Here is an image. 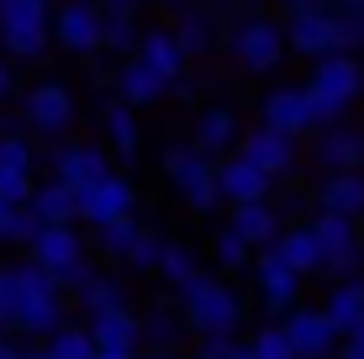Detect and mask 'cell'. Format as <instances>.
<instances>
[{
	"mask_svg": "<svg viewBox=\"0 0 364 359\" xmlns=\"http://www.w3.org/2000/svg\"><path fill=\"white\" fill-rule=\"evenodd\" d=\"M306 95H311V132L343 122L348 106L364 95V58L354 53V48H333V53L311 58Z\"/></svg>",
	"mask_w": 364,
	"mask_h": 359,
	"instance_id": "1",
	"label": "cell"
},
{
	"mask_svg": "<svg viewBox=\"0 0 364 359\" xmlns=\"http://www.w3.org/2000/svg\"><path fill=\"white\" fill-rule=\"evenodd\" d=\"M174 301H180V312H185V328L196 333H237L243 328V312H248V301L237 296L222 275H191L185 286H174Z\"/></svg>",
	"mask_w": 364,
	"mask_h": 359,
	"instance_id": "2",
	"label": "cell"
},
{
	"mask_svg": "<svg viewBox=\"0 0 364 359\" xmlns=\"http://www.w3.org/2000/svg\"><path fill=\"white\" fill-rule=\"evenodd\" d=\"M27 259H37V264L53 275V286L74 296V286H80L85 275H90V243H85L80 222H43V232L27 243Z\"/></svg>",
	"mask_w": 364,
	"mask_h": 359,
	"instance_id": "3",
	"label": "cell"
},
{
	"mask_svg": "<svg viewBox=\"0 0 364 359\" xmlns=\"http://www.w3.org/2000/svg\"><path fill=\"white\" fill-rule=\"evenodd\" d=\"M222 48L232 53V64L243 74H274L285 64V21L280 16H264V11H254V16L232 21L228 32H222Z\"/></svg>",
	"mask_w": 364,
	"mask_h": 359,
	"instance_id": "4",
	"label": "cell"
},
{
	"mask_svg": "<svg viewBox=\"0 0 364 359\" xmlns=\"http://www.w3.org/2000/svg\"><path fill=\"white\" fill-rule=\"evenodd\" d=\"M164 180H169V191L185 201L191 217H211L222 206V195H217V159H211L206 148H196V143H174L164 154Z\"/></svg>",
	"mask_w": 364,
	"mask_h": 359,
	"instance_id": "5",
	"label": "cell"
},
{
	"mask_svg": "<svg viewBox=\"0 0 364 359\" xmlns=\"http://www.w3.org/2000/svg\"><path fill=\"white\" fill-rule=\"evenodd\" d=\"M53 43V0H0V48L11 58H43Z\"/></svg>",
	"mask_w": 364,
	"mask_h": 359,
	"instance_id": "6",
	"label": "cell"
},
{
	"mask_svg": "<svg viewBox=\"0 0 364 359\" xmlns=\"http://www.w3.org/2000/svg\"><path fill=\"white\" fill-rule=\"evenodd\" d=\"M311 232L322 243V280H343V275H359L364 269V227L359 217H343V212H317L306 217Z\"/></svg>",
	"mask_w": 364,
	"mask_h": 359,
	"instance_id": "7",
	"label": "cell"
},
{
	"mask_svg": "<svg viewBox=\"0 0 364 359\" xmlns=\"http://www.w3.org/2000/svg\"><path fill=\"white\" fill-rule=\"evenodd\" d=\"M132 212H137V185L127 175H117V169H106L100 180L74 191V222H85V227H100V222L132 217Z\"/></svg>",
	"mask_w": 364,
	"mask_h": 359,
	"instance_id": "8",
	"label": "cell"
},
{
	"mask_svg": "<svg viewBox=\"0 0 364 359\" xmlns=\"http://www.w3.org/2000/svg\"><path fill=\"white\" fill-rule=\"evenodd\" d=\"M285 48L301 53V58H322V53H333V48H343L333 0H311V6L291 11V16H285Z\"/></svg>",
	"mask_w": 364,
	"mask_h": 359,
	"instance_id": "9",
	"label": "cell"
},
{
	"mask_svg": "<svg viewBox=\"0 0 364 359\" xmlns=\"http://www.w3.org/2000/svg\"><path fill=\"white\" fill-rule=\"evenodd\" d=\"M237 154L254 159L264 175L280 185V180H296V169L306 164V154H301V138H291V132H274V127H248L243 138H237Z\"/></svg>",
	"mask_w": 364,
	"mask_h": 359,
	"instance_id": "10",
	"label": "cell"
},
{
	"mask_svg": "<svg viewBox=\"0 0 364 359\" xmlns=\"http://www.w3.org/2000/svg\"><path fill=\"white\" fill-rule=\"evenodd\" d=\"M100 0H64L53 6V43L64 48L69 58H95L100 53Z\"/></svg>",
	"mask_w": 364,
	"mask_h": 359,
	"instance_id": "11",
	"label": "cell"
},
{
	"mask_svg": "<svg viewBox=\"0 0 364 359\" xmlns=\"http://www.w3.org/2000/svg\"><path fill=\"white\" fill-rule=\"evenodd\" d=\"M248 275H254L259 301H264V312H269V317H285V312H291V306L301 301V291H306V275H301V269H291L274 249H259V254H254V264H248Z\"/></svg>",
	"mask_w": 364,
	"mask_h": 359,
	"instance_id": "12",
	"label": "cell"
},
{
	"mask_svg": "<svg viewBox=\"0 0 364 359\" xmlns=\"http://www.w3.org/2000/svg\"><path fill=\"white\" fill-rule=\"evenodd\" d=\"M21 117H27L32 132H48V138H58V132L74 127V117H80V106H74V90L64 80H37L27 95H21Z\"/></svg>",
	"mask_w": 364,
	"mask_h": 359,
	"instance_id": "13",
	"label": "cell"
},
{
	"mask_svg": "<svg viewBox=\"0 0 364 359\" xmlns=\"http://www.w3.org/2000/svg\"><path fill=\"white\" fill-rule=\"evenodd\" d=\"M301 154H306V164L317 169V175H333V169H364V127H348V122L317 127Z\"/></svg>",
	"mask_w": 364,
	"mask_h": 359,
	"instance_id": "14",
	"label": "cell"
},
{
	"mask_svg": "<svg viewBox=\"0 0 364 359\" xmlns=\"http://www.w3.org/2000/svg\"><path fill=\"white\" fill-rule=\"evenodd\" d=\"M280 328H285V343H291L296 359H333L338 338H343V333L328 323V312H322V306H306V301H296L291 312L280 317Z\"/></svg>",
	"mask_w": 364,
	"mask_h": 359,
	"instance_id": "15",
	"label": "cell"
},
{
	"mask_svg": "<svg viewBox=\"0 0 364 359\" xmlns=\"http://www.w3.org/2000/svg\"><path fill=\"white\" fill-rule=\"evenodd\" d=\"M217 195H222V206H237V201H269V195H274V180L254 164V159H243V154L232 148V154L217 159Z\"/></svg>",
	"mask_w": 364,
	"mask_h": 359,
	"instance_id": "16",
	"label": "cell"
},
{
	"mask_svg": "<svg viewBox=\"0 0 364 359\" xmlns=\"http://www.w3.org/2000/svg\"><path fill=\"white\" fill-rule=\"evenodd\" d=\"M259 122L274 132H291V138H311V95L306 85H274L259 106Z\"/></svg>",
	"mask_w": 364,
	"mask_h": 359,
	"instance_id": "17",
	"label": "cell"
},
{
	"mask_svg": "<svg viewBox=\"0 0 364 359\" xmlns=\"http://www.w3.org/2000/svg\"><path fill=\"white\" fill-rule=\"evenodd\" d=\"M111 90H117V101H127L132 111H143V106H159V101L169 95V80H164L159 69H148L137 53H127V58H117Z\"/></svg>",
	"mask_w": 364,
	"mask_h": 359,
	"instance_id": "18",
	"label": "cell"
},
{
	"mask_svg": "<svg viewBox=\"0 0 364 359\" xmlns=\"http://www.w3.org/2000/svg\"><path fill=\"white\" fill-rule=\"evenodd\" d=\"M311 212H343L364 217V169H333L311 185Z\"/></svg>",
	"mask_w": 364,
	"mask_h": 359,
	"instance_id": "19",
	"label": "cell"
},
{
	"mask_svg": "<svg viewBox=\"0 0 364 359\" xmlns=\"http://www.w3.org/2000/svg\"><path fill=\"white\" fill-rule=\"evenodd\" d=\"M85 328H90L95 349H117V354H137L143 349V317H137L132 306L95 312V317H85Z\"/></svg>",
	"mask_w": 364,
	"mask_h": 359,
	"instance_id": "20",
	"label": "cell"
},
{
	"mask_svg": "<svg viewBox=\"0 0 364 359\" xmlns=\"http://www.w3.org/2000/svg\"><path fill=\"white\" fill-rule=\"evenodd\" d=\"M106 169H117L106 143H64V148L53 154V175L64 180V185H74V191H80V185H90V180H100Z\"/></svg>",
	"mask_w": 364,
	"mask_h": 359,
	"instance_id": "21",
	"label": "cell"
},
{
	"mask_svg": "<svg viewBox=\"0 0 364 359\" xmlns=\"http://www.w3.org/2000/svg\"><path fill=\"white\" fill-rule=\"evenodd\" d=\"M137 58H143L148 69H159L164 80H185V64H191V53L180 48V37H174V27H148V32H137V48H132Z\"/></svg>",
	"mask_w": 364,
	"mask_h": 359,
	"instance_id": "22",
	"label": "cell"
},
{
	"mask_svg": "<svg viewBox=\"0 0 364 359\" xmlns=\"http://www.w3.org/2000/svg\"><path fill=\"white\" fill-rule=\"evenodd\" d=\"M237 138H243V122H237V111H232V106H206V111L196 117V127H191V143H196V148H206L211 159L232 154Z\"/></svg>",
	"mask_w": 364,
	"mask_h": 359,
	"instance_id": "23",
	"label": "cell"
},
{
	"mask_svg": "<svg viewBox=\"0 0 364 359\" xmlns=\"http://www.w3.org/2000/svg\"><path fill=\"white\" fill-rule=\"evenodd\" d=\"M174 37H180V48L185 53H211V48H222V21H217V11L200 0V6H185V11H174Z\"/></svg>",
	"mask_w": 364,
	"mask_h": 359,
	"instance_id": "24",
	"label": "cell"
},
{
	"mask_svg": "<svg viewBox=\"0 0 364 359\" xmlns=\"http://www.w3.org/2000/svg\"><path fill=\"white\" fill-rule=\"evenodd\" d=\"M269 249L280 254L291 269H301L306 280L322 269V243H317V232H311V222H291V227H280V232H274V243H269Z\"/></svg>",
	"mask_w": 364,
	"mask_h": 359,
	"instance_id": "25",
	"label": "cell"
},
{
	"mask_svg": "<svg viewBox=\"0 0 364 359\" xmlns=\"http://www.w3.org/2000/svg\"><path fill=\"white\" fill-rule=\"evenodd\" d=\"M228 227L237 238H248L254 249H269L274 232H280V212H274V201H237L228 206Z\"/></svg>",
	"mask_w": 364,
	"mask_h": 359,
	"instance_id": "26",
	"label": "cell"
},
{
	"mask_svg": "<svg viewBox=\"0 0 364 359\" xmlns=\"http://www.w3.org/2000/svg\"><path fill=\"white\" fill-rule=\"evenodd\" d=\"M322 312L338 333L359 328L364 323V275H343V280H328V296H322Z\"/></svg>",
	"mask_w": 364,
	"mask_h": 359,
	"instance_id": "27",
	"label": "cell"
},
{
	"mask_svg": "<svg viewBox=\"0 0 364 359\" xmlns=\"http://www.w3.org/2000/svg\"><path fill=\"white\" fill-rule=\"evenodd\" d=\"M137 317H143V343H148V349H180V343L191 338L180 301H154L148 312H137Z\"/></svg>",
	"mask_w": 364,
	"mask_h": 359,
	"instance_id": "28",
	"label": "cell"
},
{
	"mask_svg": "<svg viewBox=\"0 0 364 359\" xmlns=\"http://www.w3.org/2000/svg\"><path fill=\"white\" fill-rule=\"evenodd\" d=\"M100 132H106V148L127 164V159H137V143H143V127H137V111L127 101H111L106 111H100Z\"/></svg>",
	"mask_w": 364,
	"mask_h": 359,
	"instance_id": "29",
	"label": "cell"
},
{
	"mask_svg": "<svg viewBox=\"0 0 364 359\" xmlns=\"http://www.w3.org/2000/svg\"><path fill=\"white\" fill-rule=\"evenodd\" d=\"M74 306H80L85 317L95 312H111V306H127V286H122V275H106V269H90V275L74 286Z\"/></svg>",
	"mask_w": 364,
	"mask_h": 359,
	"instance_id": "30",
	"label": "cell"
},
{
	"mask_svg": "<svg viewBox=\"0 0 364 359\" xmlns=\"http://www.w3.org/2000/svg\"><path fill=\"white\" fill-rule=\"evenodd\" d=\"M154 275L164 280V286H185L191 275H200V249L196 243H185V238H164V249H159V264H154Z\"/></svg>",
	"mask_w": 364,
	"mask_h": 359,
	"instance_id": "31",
	"label": "cell"
},
{
	"mask_svg": "<svg viewBox=\"0 0 364 359\" xmlns=\"http://www.w3.org/2000/svg\"><path fill=\"white\" fill-rule=\"evenodd\" d=\"M254 243L248 238H237V232L228 227V222H222L217 232H211V264L222 269V275H248V264H254Z\"/></svg>",
	"mask_w": 364,
	"mask_h": 359,
	"instance_id": "32",
	"label": "cell"
},
{
	"mask_svg": "<svg viewBox=\"0 0 364 359\" xmlns=\"http://www.w3.org/2000/svg\"><path fill=\"white\" fill-rule=\"evenodd\" d=\"M32 212L43 217V222H74V185H64V180H43V185H32Z\"/></svg>",
	"mask_w": 364,
	"mask_h": 359,
	"instance_id": "33",
	"label": "cell"
},
{
	"mask_svg": "<svg viewBox=\"0 0 364 359\" xmlns=\"http://www.w3.org/2000/svg\"><path fill=\"white\" fill-rule=\"evenodd\" d=\"M43 343H48V354H53V359H90V354H95L90 328H85V323H69V317H64L53 333H48Z\"/></svg>",
	"mask_w": 364,
	"mask_h": 359,
	"instance_id": "34",
	"label": "cell"
},
{
	"mask_svg": "<svg viewBox=\"0 0 364 359\" xmlns=\"http://www.w3.org/2000/svg\"><path fill=\"white\" fill-rule=\"evenodd\" d=\"M137 227H143L137 217H111V222H100V227H95V254H106V259H122V254L132 249Z\"/></svg>",
	"mask_w": 364,
	"mask_h": 359,
	"instance_id": "35",
	"label": "cell"
},
{
	"mask_svg": "<svg viewBox=\"0 0 364 359\" xmlns=\"http://www.w3.org/2000/svg\"><path fill=\"white\" fill-rule=\"evenodd\" d=\"M159 249H164V238H159L154 227H137V238H132V249L122 254V264H127L132 275H154V264H159Z\"/></svg>",
	"mask_w": 364,
	"mask_h": 359,
	"instance_id": "36",
	"label": "cell"
},
{
	"mask_svg": "<svg viewBox=\"0 0 364 359\" xmlns=\"http://www.w3.org/2000/svg\"><path fill=\"white\" fill-rule=\"evenodd\" d=\"M100 48L117 53V58H127L137 48V21L132 16H111V11H106V21H100Z\"/></svg>",
	"mask_w": 364,
	"mask_h": 359,
	"instance_id": "37",
	"label": "cell"
},
{
	"mask_svg": "<svg viewBox=\"0 0 364 359\" xmlns=\"http://www.w3.org/2000/svg\"><path fill=\"white\" fill-rule=\"evenodd\" d=\"M196 359H243V333H200Z\"/></svg>",
	"mask_w": 364,
	"mask_h": 359,
	"instance_id": "38",
	"label": "cell"
},
{
	"mask_svg": "<svg viewBox=\"0 0 364 359\" xmlns=\"http://www.w3.org/2000/svg\"><path fill=\"white\" fill-rule=\"evenodd\" d=\"M32 169H11V164H0V201H11V206H27L32 201Z\"/></svg>",
	"mask_w": 364,
	"mask_h": 359,
	"instance_id": "39",
	"label": "cell"
},
{
	"mask_svg": "<svg viewBox=\"0 0 364 359\" xmlns=\"http://www.w3.org/2000/svg\"><path fill=\"white\" fill-rule=\"evenodd\" d=\"M37 232H43V217H37L32 206H16V212H11V227H6V243H21V249H27Z\"/></svg>",
	"mask_w": 364,
	"mask_h": 359,
	"instance_id": "40",
	"label": "cell"
},
{
	"mask_svg": "<svg viewBox=\"0 0 364 359\" xmlns=\"http://www.w3.org/2000/svg\"><path fill=\"white\" fill-rule=\"evenodd\" d=\"M0 164L11 169H32V143L21 132H0Z\"/></svg>",
	"mask_w": 364,
	"mask_h": 359,
	"instance_id": "41",
	"label": "cell"
},
{
	"mask_svg": "<svg viewBox=\"0 0 364 359\" xmlns=\"http://www.w3.org/2000/svg\"><path fill=\"white\" fill-rule=\"evenodd\" d=\"M100 11H111V16H137L143 0H100Z\"/></svg>",
	"mask_w": 364,
	"mask_h": 359,
	"instance_id": "42",
	"label": "cell"
},
{
	"mask_svg": "<svg viewBox=\"0 0 364 359\" xmlns=\"http://www.w3.org/2000/svg\"><path fill=\"white\" fill-rule=\"evenodd\" d=\"M11 90H16V74H11V58H0V101H11Z\"/></svg>",
	"mask_w": 364,
	"mask_h": 359,
	"instance_id": "43",
	"label": "cell"
},
{
	"mask_svg": "<svg viewBox=\"0 0 364 359\" xmlns=\"http://www.w3.org/2000/svg\"><path fill=\"white\" fill-rule=\"evenodd\" d=\"M333 359H364V343H354V338H338Z\"/></svg>",
	"mask_w": 364,
	"mask_h": 359,
	"instance_id": "44",
	"label": "cell"
},
{
	"mask_svg": "<svg viewBox=\"0 0 364 359\" xmlns=\"http://www.w3.org/2000/svg\"><path fill=\"white\" fill-rule=\"evenodd\" d=\"M21 349H27V343H16L11 333H0V359H21Z\"/></svg>",
	"mask_w": 364,
	"mask_h": 359,
	"instance_id": "45",
	"label": "cell"
},
{
	"mask_svg": "<svg viewBox=\"0 0 364 359\" xmlns=\"http://www.w3.org/2000/svg\"><path fill=\"white\" fill-rule=\"evenodd\" d=\"M21 359H53V354H48V343H43V338H32L27 349H21Z\"/></svg>",
	"mask_w": 364,
	"mask_h": 359,
	"instance_id": "46",
	"label": "cell"
},
{
	"mask_svg": "<svg viewBox=\"0 0 364 359\" xmlns=\"http://www.w3.org/2000/svg\"><path fill=\"white\" fill-rule=\"evenodd\" d=\"M11 212H16V206H11V201H0V243H6V227H11Z\"/></svg>",
	"mask_w": 364,
	"mask_h": 359,
	"instance_id": "47",
	"label": "cell"
},
{
	"mask_svg": "<svg viewBox=\"0 0 364 359\" xmlns=\"http://www.w3.org/2000/svg\"><path fill=\"white\" fill-rule=\"evenodd\" d=\"M164 11H185V6H200V0H159Z\"/></svg>",
	"mask_w": 364,
	"mask_h": 359,
	"instance_id": "48",
	"label": "cell"
},
{
	"mask_svg": "<svg viewBox=\"0 0 364 359\" xmlns=\"http://www.w3.org/2000/svg\"><path fill=\"white\" fill-rule=\"evenodd\" d=\"M90 359H132V354H117V349H95Z\"/></svg>",
	"mask_w": 364,
	"mask_h": 359,
	"instance_id": "49",
	"label": "cell"
},
{
	"mask_svg": "<svg viewBox=\"0 0 364 359\" xmlns=\"http://www.w3.org/2000/svg\"><path fill=\"white\" fill-rule=\"evenodd\" d=\"M301 6H311V0H280V11L291 16V11H301Z\"/></svg>",
	"mask_w": 364,
	"mask_h": 359,
	"instance_id": "50",
	"label": "cell"
},
{
	"mask_svg": "<svg viewBox=\"0 0 364 359\" xmlns=\"http://www.w3.org/2000/svg\"><path fill=\"white\" fill-rule=\"evenodd\" d=\"M154 359H185L180 349H154Z\"/></svg>",
	"mask_w": 364,
	"mask_h": 359,
	"instance_id": "51",
	"label": "cell"
},
{
	"mask_svg": "<svg viewBox=\"0 0 364 359\" xmlns=\"http://www.w3.org/2000/svg\"><path fill=\"white\" fill-rule=\"evenodd\" d=\"M132 359H154V349H148V354H143V349H137V354H132Z\"/></svg>",
	"mask_w": 364,
	"mask_h": 359,
	"instance_id": "52",
	"label": "cell"
},
{
	"mask_svg": "<svg viewBox=\"0 0 364 359\" xmlns=\"http://www.w3.org/2000/svg\"><path fill=\"white\" fill-rule=\"evenodd\" d=\"M0 333H6V328H0Z\"/></svg>",
	"mask_w": 364,
	"mask_h": 359,
	"instance_id": "53",
	"label": "cell"
}]
</instances>
